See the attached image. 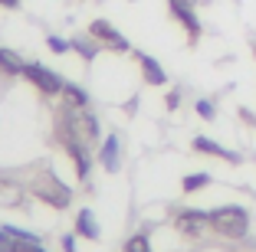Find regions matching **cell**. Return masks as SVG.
I'll list each match as a JSON object with an SVG mask.
<instances>
[{
    "instance_id": "obj_7",
    "label": "cell",
    "mask_w": 256,
    "mask_h": 252,
    "mask_svg": "<svg viewBox=\"0 0 256 252\" xmlns=\"http://www.w3.org/2000/svg\"><path fill=\"white\" fill-rule=\"evenodd\" d=\"M89 33L98 39L102 46H108V49H115V52H132V43H128L125 36H122L118 30H115L108 20H92L89 23Z\"/></svg>"
},
{
    "instance_id": "obj_4",
    "label": "cell",
    "mask_w": 256,
    "mask_h": 252,
    "mask_svg": "<svg viewBox=\"0 0 256 252\" xmlns=\"http://www.w3.org/2000/svg\"><path fill=\"white\" fill-rule=\"evenodd\" d=\"M60 144H62V151L69 154V161H72L76 177L86 184V180L92 177V151H89V144L79 141V138H66V141H60Z\"/></svg>"
},
{
    "instance_id": "obj_8",
    "label": "cell",
    "mask_w": 256,
    "mask_h": 252,
    "mask_svg": "<svg viewBox=\"0 0 256 252\" xmlns=\"http://www.w3.org/2000/svg\"><path fill=\"white\" fill-rule=\"evenodd\" d=\"M96 157H98V164H102V171L118 174V171H122V138H118V134L112 131L108 138H102Z\"/></svg>"
},
{
    "instance_id": "obj_14",
    "label": "cell",
    "mask_w": 256,
    "mask_h": 252,
    "mask_svg": "<svg viewBox=\"0 0 256 252\" xmlns=\"http://www.w3.org/2000/svg\"><path fill=\"white\" fill-rule=\"evenodd\" d=\"M0 72L4 75H23V59L14 49H7V46H0Z\"/></svg>"
},
{
    "instance_id": "obj_1",
    "label": "cell",
    "mask_w": 256,
    "mask_h": 252,
    "mask_svg": "<svg viewBox=\"0 0 256 252\" xmlns=\"http://www.w3.org/2000/svg\"><path fill=\"white\" fill-rule=\"evenodd\" d=\"M210 230L224 239H243L250 233V213L246 207H236V203H226V207L210 210Z\"/></svg>"
},
{
    "instance_id": "obj_21",
    "label": "cell",
    "mask_w": 256,
    "mask_h": 252,
    "mask_svg": "<svg viewBox=\"0 0 256 252\" xmlns=\"http://www.w3.org/2000/svg\"><path fill=\"white\" fill-rule=\"evenodd\" d=\"M60 246H62V252H76V236H62Z\"/></svg>"
},
{
    "instance_id": "obj_17",
    "label": "cell",
    "mask_w": 256,
    "mask_h": 252,
    "mask_svg": "<svg viewBox=\"0 0 256 252\" xmlns=\"http://www.w3.org/2000/svg\"><path fill=\"white\" fill-rule=\"evenodd\" d=\"M194 111H197V118H204V121H214V118H217V105H214L210 98H197Z\"/></svg>"
},
{
    "instance_id": "obj_24",
    "label": "cell",
    "mask_w": 256,
    "mask_h": 252,
    "mask_svg": "<svg viewBox=\"0 0 256 252\" xmlns=\"http://www.w3.org/2000/svg\"><path fill=\"white\" fill-rule=\"evenodd\" d=\"M181 3H194V7H197V0H181Z\"/></svg>"
},
{
    "instance_id": "obj_15",
    "label": "cell",
    "mask_w": 256,
    "mask_h": 252,
    "mask_svg": "<svg viewBox=\"0 0 256 252\" xmlns=\"http://www.w3.org/2000/svg\"><path fill=\"white\" fill-rule=\"evenodd\" d=\"M210 184H214V177L207 171H197V174H190V177L181 180L184 193H197V190H204V187H210Z\"/></svg>"
},
{
    "instance_id": "obj_3",
    "label": "cell",
    "mask_w": 256,
    "mask_h": 252,
    "mask_svg": "<svg viewBox=\"0 0 256 252\" xmlns=\"http://www.w3.org/2000/svg\"><path fill=\"white\" fill-rule=\"evenodd\" d=\"M23 79L30 82L33 89L40 92V95H46V98H60L62 82H66L60 72H53L50 66H43V62H36V59L23 62Z\"/></svg>"
},
{
    "instance_id": "obj_9",
    "label": "cell",
    "mask_w": 256,
    "mask_h": 252,
    "mask_svg": "<svg viewBox=\"0 0 256 252\" xmlns=\"http://www.w3.org/2000/svg\"><path fill=\"white\" fill-rule=\"evenodd\" d=\"M190 148H194L197 154H210V157H220V161H226V164H240V154H236V151H226L224 144H217L214 138H204V134H197L194 141H190Z\"/></svg>"
},
{
    "instance_id": "obj_6",
    "label": "cell",
    "mask_w": 256,
    "mask_h": 252,
    "mask_svg": "<svg viewBox=\"0 0 256 252\" xmlns=\"http://www.w3.org/2000/svg\"><path fill=\"white\" fill-rule=\"evenodd\" d=\"M168 10H171V16H174L178 23H181L184 30H188V39H190V43H197V39H200V33H204V26H200V16H197L194 3H181V0H168Z\"/></svg>"
},
{
    "instance_id": "obj_5",
    "label": "cell",
    "mask_w": 256,
    "mask_h": 252,
    "mask_svg": "<svg viewBox=\"0 0 256 252\" xmlns=\"http://www.w3.org/2000/svg\"><path fill=\"white\" fill-rule=\"evenodd\" d=\"M174 230L184 233V236H200V233L210 230V213H204V210H178V216H174Z\"/></svg>"
},
{
    "instance_id": "obj_22",
    "label": "cell",
    "mask_w": 256,
    "mask_h": 252,
    "mask_svg": "<svg viewBox=\"0 0 256 252\" xmlns=\"http://www.w3.org/2000/svg\"><path fill=\"white\" fill-rule=\"evenodd\" d=\"M20 252H46V249L40 246V239H36V243H20Z\"/></svg>"
},
{
    "instance_id": "obj_20",
    "label": "cell",
    "mask_w": 256,
    "mask_h": 252,
    "mask_svg": "<svg viewBox=\"0 0 256 252\" xmlns=\"http://www.w3.org/2000/svg\"><path fill=\"white\" fill-rule=\"evenodd\" d=\"M164 105H168V111H174L178 105H181V92L171 89V92H168V98H164Z\"/></svg>"
},
{
    "instance_id": "obj_10",
    "label": "cell",
    "mask_w": 256,
    "mask_h": 252,
    "mask_svg": "<svg viewBox=\"0 0 256 252\" xmlns=\"http://www.w3.org/2000/svg\"><path fill=\"white\" fill-rule=\"evenodd\" d=\"M135 59H138V66H142V75H144V82H148V85H168V72H164V66H161L154 56L135 49Z\"/></svg>"
},
{
    "instance_id": "obj_19",
    "label": "cell",
    "mask_w": 256,
    "mask_h": 252,
    "mask_svg": "<svg viewBox=\"0 0 256 252\" xmlns=\"http://www.w3.org/2000/svg\"><path fill=\"white\" fill-rule=\"evenodd\" d=\"M46 46H50V52H56V56H62V52L72 49L69 39H62V36H46Z\"/></svg>"
},
{
    "instance_id": "obj_16",
    "label": "cell",
    "mask_w": 256,
    "mask_h": 252,
    "mask_svg": "<svg viewBox=\"0 0 256 252\" xmlns=\"http://www.w3.org/2000/svg\"><path fill=\"white\" fill-rule=\"evenodd\" d=\"M122 252H151V239L148 233H135V236H128L125 246H122Z\"/></svg>"
},
{
    "instance_id": "obj_23",
    "label": "cell",
    "mask_w": 256,
    "mask_h": 252,
    "mask_svg": "<svg viewBox=\"0 0 256 252\" xmlns=\"http://www.w3.org/2000/svg\"><path fill=\"white\" fill-rule=\"evenodd\" d=\"M23 0H0V7H7V10H16Z\"/></svg>"
},
{
    "instance_id": "obj_18",
    "label": "cell",
    "mask_w": 256,
    "mask_h": 252,
    "mask_svg": "<svg viewBox=\"0 0 256 252\" xmlns=\"http://www.w3.org/2000/svg\"><path fill=\"white\" fill-rule=\"evenodd\" d=\"M0 252H20V239L7 226H0Z\"/></svg>"
},
{
    "instance_id": "obj_11",
    "label": "cell",
    "mask_w": 256,
    "mask_h": 252,
    "mask_svg": "<svg viewBox=\"0 0 256 252\" xmlns=\"http://www.w3.org/2000/svg\"><path fill=\"white\" fill-rule=\"evenodd\" d=\"M76 236L89 239V243H98V239H102V230H98V220H96V213H92L89 207H82L79 213H76Z\"/></svg>"
},
{
    "instance_id": "obj_12",
    "label": "cell",
    "mask_w": 256,
    "mask_h": 252,
    "mask_svg": "<svg viewBox=\"0 0 256 252\" xmlns=\"http://www.w3.org/2000/svg\"><path fill=\"white\" fill-rule=\"evenodd\" d=\"M69 46H72V49L79 52V56H82L86 62H92V59L98 56V52L106 49V46L98 43V39L92 36V33H79V36H72V39H69Z\"/></svg>"
},
{
    "instance_id": "obj_13",
    "label": "cell",
    "mask_w": 256,
    "mask_h": 252,
    "mask_svg": "<svg viewBox=\"0 0 256 252\" xmlns=\"http://www.w3.org/2000/svg\"><path fill=\"white\" fill-rule=\"evenodd\" d=\"M62 105L69 108H89V92L82 85H76V82H62V92H60Z\"/></svg>"
},
{
    "instance_id": "obj_2",
    "label": "cell",
    "mask_w": 256,
    "mask_h": 252,
    "mask_svg": "<svg viewBox=\"0 0 256 252\" xmlns=\"http://www.w3.org/2000/svg\"><path fill=\"white\" fill-rule=\"evenodd\" d=\"M30 193L36 197V200H43L46 207H53V210H66L69 203H72V190H69L53 171L40 174V177L30 184Z\"/></svg>"
}]
</instances>
